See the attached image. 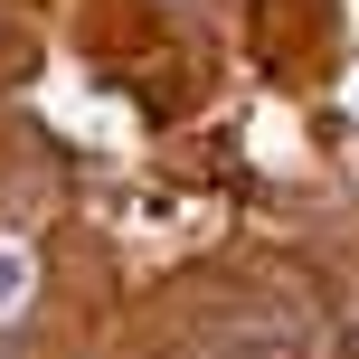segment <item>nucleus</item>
Segmentation results:
<instances>
[{"label": "nucleus", "mask_w": 359, "mask_h": 359, "mask_svg": "<svg viewBox=\"0 0 359 359\" xmlns=\"http://www.w3.org/2000/svg\"><path fill=\"white\" fill-rule=\"evenodd\" d=\"M19 284H29V265H19V255H0V303H19Z\"/></svg>", "instance_id": "nucleus-1"}]
</instances>
